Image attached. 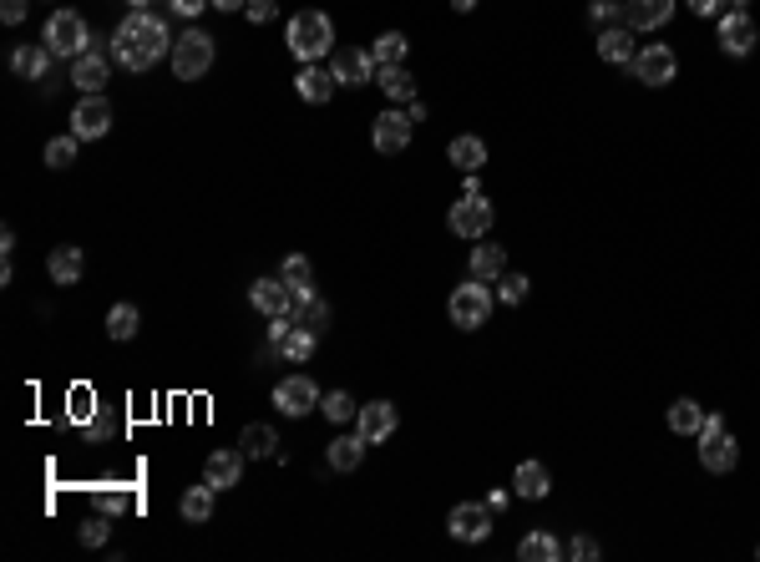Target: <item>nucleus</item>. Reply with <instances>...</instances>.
Segmentation results:
<instances>
[{
  "instance_id": "46",
  "label": "nucleus",
  "mask_w": 760,
  "mask_h": 562,
  "mask_svg": "<svg viewBox=\"0 0 760 562\" xmlns=\"http://www.w3.org/2000/svg\"><path fill=\"white\" fill-rule=\"evenodd\" d=\"M168 11L183 16V21H198V16L208 11V0H168Z\"/></svg>"
},
{
  "instance_id": "28",
  "label": "nucleus",
  "mask_w": 760,
  "mask_h": 562,
  "mask_svg": "<svg viewBox=\"0 0 760 562\" xmlns=\"http://www.w3.org/2000/svg\"><path fill=\"white\" fill-rule=\"evenodd\" d=\"M598 56L614 61V66H629V61H634V31H629V26H608V31L598 36Z\"/></svg>"
},
{
  "instance_id": "48",
  "label": "nucleus",
  "mask_w": 760,
  "mask_h": 562,
  "mask_svg": "<svg viewBox=\"0 0 760 562\" xmlns=\"http://www.w3.org/2000/svg\"><path fill=\"white\" fill-rule=\"evenodd\" d=\"M568 557H578V562H593V557H598V542L583 532V537H573V542H568Z\"/></svg>"
},
{
  "instance_id": "34",
  "label": "nucleus",
  "mask_w": 760,
  "mask_h": 562,
  "mask_svg": "<svg viewBox=\"0 0 760 562\" xmlns=\"http://www.w3.org/2000/svg\"><path fill=\"white\" fill-rule=\"evenodd\" d=\"M274 446H279L274 426H259V421H254V426H244V436H239V451H244V456H259V461H264V456H274Z\"/></svg>"
},
{
  "instance_id": "2",
  "label": "nucleus",
  "mask_w": 760,
  "mask_h": 562,
  "mask_svg": "<svg viewBox=\"0 0 760 562\" xmlns=\"http://www.w3.org/2000/svg\"><path fill=\"white\" fill-rule=\"evenodd\" d=\"M284 41H289V51L304 66H310V61H320V56L335 51V21L325 11H294L289 26H284Z\"/></svg>"
},
{
  "instance_id": "25",
  "label": "nucleus",
  "mask_w": 760,
  "mask_h": 562,
  "mask_svg": "<svg viewBox=\"0 0 760 562\" xmlns=\"http://www.w3.org/2000/svg\"><path fill=\"white\" fill-rule=\"evenodd\" d=\"M446 157H451V163L462 168V173H482V163H487V142L472 137V132H462V137H451Z\"/></svg>"
},
{
  "instance_id": "11",
  "label": "nucleus",
  "mask_w": 760,
  "mask_h": 562,
  "mask_svg": "<svg viewBox=\"0 0 760 562\" xmlns=\"http://www.w3.org/2000/svg\"><path fill=\"white\" fill-rule=\"evenodd\" d=\"M411 112H401V107H391V112H380L375 117V152H386V157H396V152H406L411 147Z\"/></svg>"
},
{
  "instance_id": "33",
  "label": "nucleus",
  "mask_w": 760,
  "mask_h": 562,
  "mask_svg": "<svg viewBox=\"0 0 760 562\" xmlns=\"http://www.w3.org/2000/svg\"><path fill=\"white\" fill-rule=\"evenodd\" d=\"M315 345H320V335H315V330H304V325H294V330H289V340L279 345V355H284L289 365H304V360H310V355H315Z\"/></svg>"
},
{
  "instance_id": "54",
  "label": "nucleus",
  "mask_w": 760,
  "mask_h": 562,
  "mask_svg": "<svg viewBox=\"0 0 760 562\" xmlns=\"http://www.w3.org/2000/svg\"><path fill=\"white\" fill-rule=\"evenodd\" d=\"M451 6H456V11H462V16H467V11H477V0H451Z\"/></svg>"
},
{
  "instance_id": "36",
  "label": "nucleus",
  "mask_w": 760,
  "mask_h": 562,
  "mask_svg": "<svg viewBox=\"0 0 760 562\" xmlns=\"http://www.w3.org/2000/svg\"><path fill=\"white\" fill-rule=\"evenodd\" d=\"M320 411H325L335 426H345V421H355V416H360V406H355V395H350V390H325V395H320Z\"/></svg>"
},
{
  "instance_id": "15",
  "label": "nucleus",
  "mask_w": 760,
  "mask_h": 562,
  "mask_svg": "<svg viewBox=\"0 0 760 562\" xmlns=\"http://www.w3.org/2000/svg\"><path fill=\"white\" fill-rule=\"evenodd\" d=\"M755 41H760V31H755L750 11H725L720 16V51L725 56H750Z\"/></svg>"
},
{
  "instance_id": "17",
  "label": "nucleus",
  "mask_w": 760,
  "mask_h": 562,
  "mask_svg": "<svg viewBox=\"0 0 760 562\" xmlns=\"http://www.w3.org/2000/svg\"><path fill=\"white\" fill-rule=\"evenodd\" d=\"M330 71H335L340 87H365V82H375V56L360 51V46H350V51L330 56Z\"/></svg>"
},
{
  "instance_id": "45",
  "label": "nucleus",
  "mask_w": 760,
  "mask_h": 562,
  "mask_svg": "<svg viewBox=\"0 0 760 562\" xmlns=\"http://www.w3.org/2000/svg\"><path fill=\"white\" fill-rule=\"evenodd\" d=\"M588 16H593V21H603V26H614V21H624V6H619V0H593Z\"/></svg>"
},
{
  "instance_id": "56",
  "label": "nucleus",
  "mask_w": 760,
  "mask_h": 562,
  "mask_svg": "<svg viewBox=\"0 0 760 562\" xmlns=\"http://www.w3.org/2000/svg\"><path fill=\"white\" fill-rule=\"evenodd\" d=\"M755 557H760V547H755Z\"/></svg>"
},
{
  "instance_id": "6",
  "label": "nucleus",
  "mask_w": 760,
  "mask_h": 562,
  "mask_svg": "<svg viewBox=\"0 0 760 562\" xmlns=\"http://www.w3.org/2000/svg\"><path fill=\"white\" fill-rule=\"evenodd\" d=\"M700 461H705V471H715V476L735 471L740 446H735V436H730L725 416H705V426H700Z\"/></svg>"
},
{
  "instance_id": "51",
  "label": "nucleus",
  "mask_w": 760,
  "mask_h": 562,
  "mask_svg": "<svg viewBox=\"0 0 760 562\" xmlns=\"http://www.w3.org/2000/svg\"><path fill=\"white\" fill-rule=\"evenodd\" d=\"M690 11H695V16H715L720 0H690Z\"/></svg>"
},
{
  "instance_id": "37",
  "label": "nucleus",
  "mask_w": 760,
  "mask_h": 562,
  "mask_svg": "<svg viewBox=\"0 0 760 562\" xmlns=\"http://www.w3.org/2000/svg\"><path fill=\"white\" fill-rule=\"evenodd\" d=\"M406 36L401 31H386V36H375V46H370V56H375V66H401L406 61Z\"/></svg>"
},
{
  "instance_id": "47",
  "label": "nucleus",
  "mask_w": 760,
  "mask_h": 562,
  "mask_svg": "<svg viewBox=\"0 0 760 562\" xmlns=\"http://www.w3.org/2000/svg\"><path fill=\"white\" fill-rule=\"evenodd\" d=\"M289 330H294V319H289V314H274V319H269V345L279 350V345L289 340Z\"/></svg>"
},
{
  "instance_id": "27",
  "label": "nucleus",
  "mask_w": 760,
  "mask_h": 562,
  "mask_svg": "<svg viewBox=\"0 0 760 562\" xmlns=\"http://www.w3.org/2000/svg\"><path fill=\"white\" fill-rule=\"evenodd\" d=\"M51 61H56V56H51L46 46H16V51H11V71L21 76V82H41Z\"/></svg>"
},
{
  "instance_id": "41",
  "label": "nucleus",
  "mask_w": 760,
  "mask_h": 562,
  "mask_svg": "<svg viewBox=\"0 0 760 562\" xmlns=\"http://www.w3.org/2000/svg\"><path fill=\"white\" fill-rule=\"evenodd\" d=\"M527 289H532V279H527V274H502L497 299H502V304H522V299H527Z\"/></svg>"
},
{
  "instance_id": "4",
  "label": "nucleus",
  "mask_w": 760,
  "mask_h": 562,
  "mask_svg": "<svg viewBox=\"0 0 760 562\" xmlns=\"http://www.w3.org/2000/svg\"><path fill=\"white\" fill-rule=\"evenodd\" d=\"M173 76L178 82H203L208 76V66H213V36L208 31H198V26H188L178 41H173Z\"/></svg>"
},
{
  "instance_id": "10",
  "label": "nucleus",
  "mask_w": 760,
  "mask_h": 562,
  "mask_svg": "<svg viewBox=\"0 0 760 562\" xmlns=\"http://www.w3.org/2000/svg\"><path fill=\"white\" fill-rule=\"evenodd\" d=\"M446 532H451L456 542H487V537H492V507H487V502H462V507H451Z\"/></svg>"
},
{
  "instance_id": "38",
  "label": "nucleus",
  "mask_w": 760,
  "mask_h": 562,
  "mask_svg": "<svg viewBox=\"0 0 760 562\" xmlns=\"http://www.w3.org/2000/svg\"><path fill=\"white\" fill-rule=\"evenodd\" d=\"M92 416H97L92 385H71V395H66V421H92Z\"/></svg>"
},
{
  "instance_id": "14",
  "label": "nucleus",
  "mask_w": 760,
  "mask_h": 562,
  "mask_svg": "<svg viewBox=\"0 0 760 562\" xmlns=\"http://www.w3.org/2000/svg\"><path fill=\"white\" fill-rule=\"evenodd\" d=\"M107 82H112V61H107L102 51H87V56L71 61V87L82 92V97H102Z\"/></svg>"
},
{
  "instance_id": "5",
  "label": "nucleus",
  "mask_w": 760,
  "mask_h": 562,
  "mask_svg": "<svg viewBox=\"0 0 760 562\" xmlns=\"http://www.w3.org/2000/svg\"><path fill=\"white\" fill-rule=\"evenodd\" d=\"M446 314H451V325L456 330H482L487 325V314H492V289L482 279H467V284H456L451 299H446Z\"/></svg>"
},
{
  "instance_id": "31",
  "label": "nucleus",
  "mask_w": 760,
  "mask_h": 562,
  "mask_svg": "<svg viewBox=\"0 0 760 562\" xmlns=\"http://www.w3.org/2000/svg\"><path fill=\"white\" fill-rule=\"evenodd\" d=\"M365 446H370V441H365L360 431H355V436H335V441H330V466H335V471H355V466L365 461Z\"/></svg>"
},
{
  "instance_id": "18",
  "label": "nucleus",
  "mask_w": 760,
  "mask_h": 562,
  "mask_svg": "<svg viewBox=\"0 0 760 562\" xmlns=\"http://www.w3.org/2000/svg\"><path fill=\"white\" fill-rule=\"evenodd\" d=\"M239 476H244V451H208L203 461V481L213 492H234L239 487Z\"/></svg>"
},
{
  "instance_id": "50",
  "label": "nucleus",
  "mask_w": 760,
  "mask_h": 562,
  "mask_svg": "<svg viewBox=\"0 0 760 562\" xmlns=\"http://www.w3.org/2000/svg\"><path fill=\"white\" fill-rule=\"evenodd\" d=\"M97 507L117 517V512H127V507H132V497H122V492H102V497H97Z\"/></svg>"
},
{
  "instance_id": "40",
  "label": "nucleus",
  "mask_w": 760,
  "mask_h": 562,
  "mask_svg": "<svg viewBox=\"0 0 760 562\" xmlns=\"http://www.w3.org/2000/svg\"><path fill=\"white\" fill-rule=\"evenodd\" d=\"M279 279H284L289 289H304V284H315V269H310V259H304V254H289L284 269H279Z\"/></svg>"
},
{
  "instance_id": "9",
  "label": "nucleus",
  "mask_w": 760,
  "mask_h": 562,
  "mask_svg": "<svg viewBox=\"0 0 760 562\" xmlns=\"http://www.w3.org/2000/svg\"><path fill=\"white\" fill-rule=\"evenodd\" d=\"M274 406H279V416L299 421V416H310V411L320 406V390H315L310 375H284V380L274 385Z\"/></svg>"
},
{
  "instance_id": "52",
  "label": "nucleus",
  "mask_w": 760,
  "mask_h": 562,
  "mask_svg": "<svg viewBox=\"0 0 760 562\" xmlns=\"http://www.w3.org/2000/svg\"><path fill=\"white\" fill-rule=\"evenodd\" d=\"M208 6H218V11H244L249 0H208Z\"/></svg>"
},
{
  "instance_id": "30",
  "label": "nucleus",
  "mask_w": 760,
  "mask_h": 562,
  "mask_svg": "<svg viewBox=\"0 0 760 562\" xmlns=\"http://www.w3.org/2000/svg\"><path fill=\"white\" fill-rule=\"evenodd\" d=\"M517 557H522V562H558V557H563V542H558L553 532H527V537L517 542Z\"/></svg>"
},
{
  "instance_id": "49",
  "label": "nucleus",
  "mask_w": 760,
  "mask_h": 562,
  "mask_svg": "<svg viewBox=\"0 0 760 562\" xmlns=\"http://www.w3.org/2000/svg\"><path fill=\"white\" fill-rule=\"evenodd\" d=\"M26 11H31L26 0H0V21H6V26H21V21H26Z\"/></svg>"
},
{
  "instance_id": "35",
  "label": "nucleus",
  "mask_w": 760,
  "mask_h": 562,
  "mask_svg": "<svg viewBox=\"0 0 760 562\" xmlns=\"http://www.w3.org/2000/svg\"><path fill=\"white\" fill-rule=\"evenodd\" d=\"M137 325H142L137 304H112V309H107V335H112V340H132Z\"/></svg>"
},
{
  "instance_id": "24",
  "label": "nucleus",
  "mask_w": 760,
  "mask_h": 562,
  "mask_svg": "<svg viewBox=\"0 0 760 562\" xmlns=\"http://www.w3.org/2000/svg\"><path fill=\"white\" fill-rule=\"evenodd\" d=\"M375 87L391 102H416V76L406 71V61L401 66H375Z\"/></svg>"
},
{
  "instance_id": "43",
  "label": "nucleus",
  "mask_w": 760,
  "mask_h": 562,
  "mask_svg": "<svg viewBox=\"0 0 760 562\" xmlns=\"http://www.w3.org/2000/svg\"><path fill=\"white\" fill-rule=\"evenodd\" d=\"M107 436H117V421H112V411H97V416L87 421V441H92V446H102Z\"/></svg>"
},
{
  "instance_id": "23",
  "label": "nucleus",
  "mask_w": 760,
  "mask_h": 562,
  "mask_svg": "<svg viewBox=\"0 0 760 562\" xmlns=\"http://www.w3.org/2000/svg\"><path fill=\"white\" fill-rule=\"evenodd\" d=\"M249 299H254V309H259L264 319L289 314V284H284V279H254V284H249Z\"/></svg>"
},
{
  "instance_id": "19",
  "label": "nucleus",
  "mask_w": 760,
  "mask_h": 562,
  "mask_svg": "<svg viewBox=\"0 0 760 562\" xmlns=\"http://www.w3.org/2000/svg\"><path fill=\"white\" fill-rule=\"evenodd\" d=\"M294 87H299V97L304 102H315V107H325L335 92H340V82H335V71L330 66H320V61H310L299 76H294Z\"/></svg>"
},
{
  "instance_id": "22",
  "label": "nucleus",
  "mask_w": 760,
  "mask_h": 562,
  "mask_svg": "<svg viewBox=\"0 0 760 562\" xmlns=\"http://www.w3.org/2000/svg\"><path fill=\"white\" fill-rule=\"evenodd\" d=\"M46 269H51V284L71 289V284H82V274H87V259H82V249H76V244H61V249H51Z\"/></svg>"
},
{
  "instance_id": "39",
  "label": "nucleus",
  "mask_w": 760,
  "mask_h": 562,
  "mask_svg": "<svg viewBox=\"0 0 760 562\" xmlns=\"http://www.w3.org/2000/svg\"><path fill=\"white\" fill-rule=\"evenodd\" d=\"M76 142H82L76 132L51 137V142H46V168H71V163H76Z\"/></svg>"
},
{
  "instance_id": "7",
  "label": "nucleus",
  "mask_w": 760,
  "mask_h": 562,
  "mask_svg": "<svg viewBox=\"0 0 760 562\" xmlns=\"http://www.w3.org/2000/svg\"><path fill=\"white\" fill-rule=\"evenodd\" d=\"M446 223H451V233H456V238H467V244H477V238H487V233H492L497 213H492V203H487L482 193H462V203H451Z\"/></svg>"
},
{
  "instance_id": "20",
  "label": "nucleus",
  "mask_w": 760,
  "mask_h": 562,
  "mask_svg": "<svg viewBox=\"0 0 760 562\" xmlns=\"http://www.w3.org/2000/svg\"><path fill=\"white\" fill-rule=\"evenodd\" d=\"M674 16V0H624V26L629 31H659Z\"/></svg>"
},
{
  "instance_id": "3",
  "label": "nucleus",
  "mask_w": 760,
  "mask_h": 562,
  "mask_svg": "<svg viewBox=\"0 0 760 562\" xmlns=\"http://www.w3.org/2000/svg\"><path fill=\"white\" fill-rule=\"evenodd\" d=\"M41 46H46L56 61H76V56H87V51H92V31H87V21L76 16V11H51Z\"/></svg>"
},
{
  "instance_id": "13",
  "label": "nucleus",
  "mask_w": 760,
  "mask_h": 562,
  "mask_svg": "<svg viewBox=\"0 0 760 562\" xmlns=\"http://www.w3.org/2000/svg\"><path fill=\"white\" fill-rule=\"evenodd\" d=\"M289 319H294V325H304V330H315V335H325V325H330V304L315 294V284L289 289Z\"/></svg>"
},
{
  "instance_id": "53",
  "label": "nucleus",
  "mask_w": 760,
  "mask_h": 562,
  "mask_svg": "<svg viewBox=\"0 0 760 562\" xmlns=\"http://www.w3.org/2000/svg\"><path fill=\"white\" fill-rule=\"evenodd\" d=\"M152 6H168V0H127V11H152Z\"/></svg>"
},
{
  "instance_id": "1",
  "label": "nucleus",
  "mask_w": 760,
  "mask_h": 562,
  "mask_svg": "<svg viewBox=\"0 0 760 562\" xmlns=\"http://www.w3.org/2000/svg\"><path fill=\"white\" fill-rule=\"evenodd\" d=\"M173 41L163 16H152V11H127L117 36H112V61L127 66V71H147V66H158L163 56H173Z\"/></svg>"
},
{
  "instance_id": "55",
  "label": "nucleus",
  "mask_w": 760,
  "mask_h": 562,
  "mask_svg": "<svg viewBox=\"0 0 760 562\" xmlns=\"http://www.w3.org/2000/svg\"><path fill=\"white\" fill-rule=\"evenodd\" d=\"M725 6H730V11H745V0H725Z\"/></svg>"
},
{
  "instance_id": "21",
  "label": "nucleus",
  "mask_w": 760,
  "mask_h": 562,
  "mask_svg": "<svg viewBox=\"0 0 760 562\" xmlns=\"http://www.w3.org/2000/svg\"><path fill=\"white\" fill-rule=\"evenodd\" d=\"M548 487H553V476H548L543 461H517V471H512V492H517L522 502H543Z\"/></svg>"
},
{
  "instance_id": "16",
  "label": "nucleus",
  "mask_w": 760,
  "mask_h": 562,
  "mask_svg": "<svg viewBox=\"0 0 760 562\" xmlns=\"http://www.w3.org/2000/svg\"><path fill=\"white\" fill-rule=\"evenodd\" d=\"M396 426H401V416H396L391 400H370V406H360V416H355V431H360L370 446H375V441H391Z\"/></svg>"
},
{
  "instance_id": "32",
  "label": "nucleus",
  "mask_w": 760,
  "mask_h": 562,
  "mask_svg": "<svg viewBox=\"0 0 760 562\" xmlns=\"http://www.w3.org/2000/svg\"><path fill=\"white\" fill-rule=\"evenodd\" d=\"M213 487H208V481H198V487H188L183 492V502H178V512H183V522H208L213 517Z\"/></svg>"
},
{
  "instance_id": "8",
  "label": "nucleus",
  "mask_w": 760,
  "mask_h": 562,
  "mask_svg": "<svg viewBox=\"0 0 760 562\" xmlns=\"http://www.w3.org/2000/svg\"><path fill=\"white\" fill-rule=\"evenodd\" d=\"M629 71H634V82H644V87H669L674 71H679V56H674L664 41H649V46L634 51Z\"/></svg>"
},
{
  "instance_id": "26",
  "label": "nucleus",
  "mask_w": 760,
  "mask_h": 562,
  "mask_svg": "<svg viewBox=\"0 0 760 562\" xmlns=\"http://www.w3.org/2000/svg\"><path fill=\"white\" fill-rule=\"evenodd\" d=\"M664 421H669V431H674V436H700V426H705V411H700V400L679 395L674 406L664 411Z\"/></svg>"
},
{
  "instance_id": "12",
  "label": "nucleus",
  "mask_w": 760,
  "mask_h": 562,
  "mask_svg": "<svg viewBox=\"0 0 760 562\" xmlns=\"http://www.w3.org/2000/svg\"><path fill=\"white\" fill-rule=\"evenodd\" d=\"M71 132L82 142L107 137L112 132V102L107 97H82V102H76V112H71Z\"/></svg>"
},
{
  "instance_id": "44",
  "label": "nucleus",
  "mask_w": 760,
  "mask_h": 562,
  "mask_svg": "<svg viewBox=\"0 0 760 562\" xmlns=\"http://www.w3.org/2000/svg\"><path fill=\"white\" fill-rule=\"evenodd\" d=\"M244 16H249L254 26H269V21L279 16V0H249V6H244Z\"/></svg>"
},
{
  "instance_id": "29",
  "label": "nucleus",
  "mask_w": 760,
  "mask_h": 562,
  "mask_svg": "<svg viewBox=\"0 0 760 562\" xmlns=\"http://www.w3.org/2000/svg\"><path fill=\"white\" fill-rule=\"evenodd\" d=\"M502 274H507V254H502V244H482V238H477V249H472V279L492 284V279H502Z\"/></svg>"
},
{
  "instance_id": "42",
  "label": "nucleus",
  "mask_w": 760,
  "mask_h": 562,
  "mask_svg": "<svg viewBox=\"0 0 760 562\" xmlns=\"http://www.w3.org/2000/svg\"><path fill=\"white\" fill-rule=\"evenodd\" d=\"M76 537H82L87 547H102V542L112 537V522H107V512H102V517H92V522H82V532H76Z\"/></svg>"
}]
</instances>
